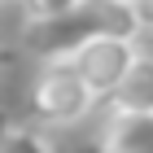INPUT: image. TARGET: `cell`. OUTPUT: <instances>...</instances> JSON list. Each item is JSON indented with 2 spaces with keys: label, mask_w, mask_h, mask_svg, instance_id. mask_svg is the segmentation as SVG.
Instances as JSON below:
<instances>
[{
  "label": "cell",
  "mask_w": 153,
  "mask_h": 153,
  "mask_svg": "<svg viewBox=\"0 0 153 153\" xmlns=\"http://www.w3.org/2000/svg\"><path fill=\"white\" fill-rule=\"evenodd\" d=\"M140 22L127 0H83L61 18H44V22L22 26V48L44 66L70 61L79 48L96 44V39H136Z\"/></svg>",
  "instance_id": "cell-1"
},
{
  "label": "cell",
  "mask_w": 153,
  "mask_h": 153,
  "mask_svg": "<svg viewBox=\"0 0 153 153\" xmlns=\"http://www.w3.org/2000/svg\"><path fill=\"white\" fill-rule=\"evenodd\" d=\"M26 118L31 127H74L96 109V96L79 83V74L57 61V66H44V70L31 79L26 88Z\"/></svg>",
  "instance_id": "cell-2"
},
{
  "label": "cell",
  "mask_w": 153,
  "mask_h": 153,
  "mask_svg": "<svg viewBox=\"0 0 153 153\" xmlns=\"http://www.w3.org/2000/svg\"><path fill=\"white\" fill-rule=\"evenodd\" d=\"M136 53H140L136 39H96V44L79 48L66 66L79 74V83L96 96V101H105V96L118 88V79L127 74V66H131Z\"/></svg>",
  "instance_id": "cell-3"
},
{
  "label": "cell",
  "mask_w": 153,
  "mask_h": 153,
  "mask_svg": "<svg viewBox=\"0 0 153 153\" xmlns=\"http://www.w3.org/2000/svg\"><path fill=\"white\" fill-rule=\"evenodd\" d=\"M92 153H153V114H105Z\"/></svg>",
  "instance_id": "cell-4"
},
{
  "label": "cell",
  "mask_w": 153,
  "mask_h": 153,
  "mask_svg": "<svg viewBox=\"0 0 153 153\" xmlns=\"http://www.w3.org/2000/svg\"><path fill=\"white\" fill-rule=\"evenodd\" d=\"M105 114H153V53H136L118 88L105 96Z\"/></svg>",
  "instance_id": "cell-5"
},
{
  "label": "cell",
  "mask_w": 153,
  "mask_h": 153,
  "mask_svg": "<svg viewBox=\"0 0 153 153\" xmlns=\"http://www.w3.org/2000/svg\"><path fill=\"white\" fill-rule=\"evenodd\" d=\"M0 153H57V144L48 140L39 127H13L9 136H0Z\"/></svg>",
  "instance_id": "cell-6"
},
{
  "label": "cell",
  "mask_w": 153,
  "mask_h": 153,
  "mask_svg": "<svg viewBox=\"0 0 153 153\" xmlns=\"http://www.w3.org/2000/svg\"><path fill=\"white\" fill-rule=\"evenodd\" d=\"M31 118H26V101L13 92H0V136H9L13 127H26Z\"/></svg>",
  "instance_id": "cell-7"
},
{
  "label": "cell",
  "mask_w": 153,
  "mask_h": 153,
  "mask_svg": "<svg viewBox=\"0 0 153 153\" xmlns=\"http://www.w3.org/2000/svg\"><path fill=\"white\" fill-rule=\"evenodd\" d=\"M74 4H83V0H22V9H26V22H44V18H61V13H70Z\"/></svg>",
  "instance_id": "cell-8"
},
{
  "label": "cell",
  "mask_w": 153,
  "mask_h": 153,
  "mask_svg": "<svg viewBox=\"0 0 153 153\" xmlns=\"http://www.w3.org/2000/svg\"><path fill=\"white\" fill-rule=\"evenodd\" d=\"M131 9H136L140 31H153V0H131Z\"/></svg>",
  "instance_id": "cell-9"
},
{
  "label": "cell",
  "mask_w": 153,
  "mask_h": 153,
  "mask_svg": "<svg viewBox=\"0 0 153 153\" xmlns=\"http://www.w3.org/2000/svg\"><path fill=\"white\" fill-rule=\"evenodd\" d=\"M9 61H13V53H9V48H0V70H4Z\"/></svg>",
  "instance_id": "cell-10"
},
{
  "label": "cell",
  "mask_w": 153,
  "mask_h": 153,
  "mask_svg": "<svg viewBox=\"0 0 153 153\" xmlns=\"http://www.w3.org/2000/svg\"><path fill=\"white\" fill-rule=\"evenodd\" d=\"M127 4H131V0H127Z\"/></svg>",
  "instance_id": "cell-11"
}]
</instances>
